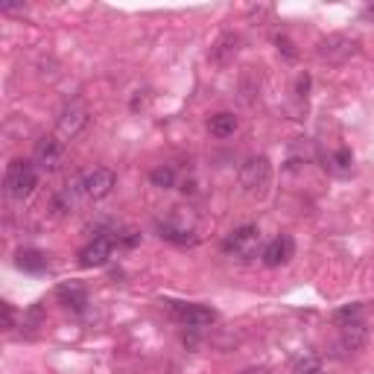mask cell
<instances>
[{
	"mask_svg": "<svg viewBox=\"0 0 374 374\" xmlns=\"http://www.w3.org/2000/svg\"><path fill=\"white\" fill-rule=\"evenodd\" d=\"M38 187V167L27 158H12L6 164V175H4V190L12 202H27Z\"/></svg>",
	"mask_w": 374,
	"mask_h": 374,
	"instance_id": "obj_1",
	"label": "cell"
},
{
	"mask_svg": "<svg viewBox=\"0 0 374 374\" xmlns=\"http://www.w3.org/2000/svg\"><path fill=\"white\" fill-rule=\"evenodd\" d=\"M240 187L249 199H263L269 193V185H272V164L266 155H249V158L240 164Z\"/></svg>",
	"mask_w": 374,
	"mask_h": 374,
	"instance_id": "obj_2",
	"label": "cell"
},
{
	"mask_svg": "<svg viewBox=\"0 0 374 374\" xmlns=\"http://www.w3.org/2000/svg\"><path fill=\"white\" fill-rule=\"evenodd\" d=\"M357 53H360V38H354L348 32H330L316 44V56L328 65H342Z\"/></svg>",
	"mask_w": 374,
	"mask_h": 374,
	"instance_id": "obj_3",
	"label": "cell"
},
{
	"mask_svg": "<svg viewBox=\"0 0 374 374\" xmlns=\"http://www.w3.org/2000/svg\"><path fill=\"white\" fill-rule=\"evenodd\" d=\"M65 155H68V149H65L62 137H58V135H47V137H42V141L35 144L32 164L42 173H58V170L65 167Z\"/></svg>",
	"mask_w": 374,
	"mask_h": 374,
	"instance_id": "obj_4",
	"label": "cell"
},
{
	"mask_svg": "<svg viewBox=\"0 0 374 374\" xmlns=\"http://www.w3.org/2000/svg\"><path fill=\"white\" fill-rule=\"evenodd\" d=\"M223 251L225 254H234L240 261H249L254 254L261 251V228L258 225H240L234 228L228 237L223 240Z\"/></svg>",
	"mask_w": 374,
	"mask_h": 374,
	"instance_id": "obj_5",
	"label": "cell"
},
{
	"mask_svg": "<svg viewBox=\"0 0 374 374\" xmlns=\"http://www.w3.org/2000/svg\"><path fill=\"white\" fill-rule=\"evenodd\" d=\"M80 185H82V193L85 199H106V196L117 187V173L111 167H94L88 173L80 175Z\"/></svg>",
	"mask_w": 374,
	"mask_h": 374,
	"instance_id": "obj_6",
	"label": "cell"
},
{
	"mask_svg": "<svg viewBox=\"0 0 374 374\" xmlns=\"http://www.w3.org/2000/svg\"><path fill=\"white\" fill-rule=\"evenodd\" d=\"M170 310H173V316L179 319L182 328L187 330H205L216 322V313L205 304H185V301H170Z\"/></svg>",
	"mask_w": 374,
	"mask_h": 374,
	"instance_id": "obj_7",
	"label": "cell"
},
{
	"mask_svg": "<svg viewBox=\"0 0 374 374\" xmlns=\"http://www.w3.org/2000/svg\"><path fill=\"white\" fill-rule=\"evenodd\" d=\"M91 120V114L82 103H68L62 108V114H58V123H56V135L62 137V141H73V137H80L85 132Z\"/></svg>",
	"mask_w": 374,
	"mask_h": 374,
	"instance_id": "obj_8",
	"label": "cell"
},
{
	"mask_svg": "<svg viewBox=\"0 0 374 374\" xmlns=\"http://www.w3.org/2000/svg\"><path fill=\"white\" fill-rule=\"evenodd\" d=\"M114 234H117V231H114ZM114 234H96L91 243H85V246L80 249V266H82V269H100V266L108 263L111 249L117 246V243H114Z\"/></svg>",
	"mask_w": 374,
	"mask_h": 374,
	"instance_id": "obj_9",
	"label": "cell"
},
{
	"mask_svg": "<svg viewBox=\"0 0 374 374\" xmlns=\"http://www.w3.org/2000/svg\"><path fill=\"white\" fill-rule=\"evenodd\" d=\"M240 47H243V38H240L237 32H223V35L211 44L208 62H211L213 68H228V65H234V58L240 56Z\"/></svg>",
	"mask_w": 374,
	"mask_h": 374,
	"instance_id": "obj_10",
	"label": "cell"
},
{
	"mask_svg": "<svg viewBox=\"0 0 374 374\" xmlns=\"http://www.w3.org/2000/svg\"><path fill=\"white\" fill-rule=\"evenodd\" d=\"M368 342V328L366 322H351L339 328V342H337V357H348V354H357L363 345Z\"/></svg>",
	"mask_w": 374,
	"mask_h": 374,
	"instance_id": "obj_11",
	"label": "cell"
},
{
	"mask_svg": "<svg viewBox=\"0 0 374 374\" xmlns=\"http://www.w3.org/2000/svg\"><path fill=\"white\" fill-rule=\"evenodd\" d=\"M292 254H295V243H292V237H289V234H281V237L269 240V243L261 249V261H263V266L275 269V266L289 263V261H292Z\"/></svg>",
	"mask_w": 374,
	"mask_h": 374,
	"instance_id": "obj_12",
	"label": "cell"
},
{
	"mask_svg": "<svg viewBox=\"0 0 374 374\" xmlns=\"http://www.w3.org/2000/svg\"><path fill=\"white\" fill-rule=\"evenodd\" d=\"M155 231H158L161 240H167L173 246H193L196 243V231L190 225L179 223V220H173V216H170V220H158V223H155Z\"/></svg>",
	"mask_w": 374,
	"mask_h": 374,
	"instance_id": "obj_13",
	"label": "cell"
},
{
	"mask_svg": "<svg viewBox=\"0 0 374 374\" xmlns=\"http://www.w3.org/2000/svg\"><path fill=\"white\" fill-rule=\"evenodd\" d=\"M56 299L62 301L70 313H76V316H82V313L88 310V289L80 284V281H70V284H58L56 287Z\"/></svg>",
	"mask_w": 374,
	"mask_h": 374,
	"instance_id": "obj_14",
	"label": "cell"
},
{
	"mask_svg": "<svg viewBox=\"0 0 374 374\" xmlns=\"http://www.w3.org/2000/svg\"><path fill=\"white\" fill-rule=\"evenodd\" d=\"M82 199H85L82 185H80V179H73L70 185H65L62 190L53 196V211H56V213H68V211H73L76 205H80Z\"/></svg>",
	"mask_w": 374,
	"mask_h": 374,
	"instance_id": "obj_15",
	"label": "cell"
},
{
	"mask_svg": "<svg viewBox=\"0 0 374 374\" xmlns=\"http://www.w3.org/2000/svg\"><path fill=\"white\" fill-rule=\"evenodd\" d=\"M15 263H18V269H24V272H30V275H42V272H47V266H50L47 254L38 251V249H21V251L15 254Z\"/></svg>",
	"mask_w": 374,
	"mask_h": 374,
	"instance_id": "obj_16",
	"label": "cell"
},
{
	"mask_svg": "<svg viewBox=\"0 0 374 374\" xmlns=\"http://www.w3.org/2000/svg\"><path fill=\"white\" fill-rule=\"evenodd\" d=\"M208 129H211L213 137H231L234 132H237V117H234L231 111H220L208 120Z\"/></svg>",
	"mask_w": 374,
	"mask_h": 374,
	"instance_id": "obj_17",
	"label": "cell"
},
{
	"mask_svg": "<svg viewBox=\"0 0 374 374\" xmlns=\"http://www.w3.org/2000/svg\"><path fill=\"white\" fill-rule=\"evenodd\" d=\"M322 360L316 354H301V357L292 360V374H322Z\"/></svg>",
	"mask_w": 374,
	"mask_h": 374,
	"instance_id": "obj_18",
	"label": "cell"
},
{
	"mask_svg": "<svg viewBox=\"0 0 374 374\" xmlns=\"http://www.w3.org/2000/svg\"><path fill=\"white\" fill-rule=\"evenodd\" d=\"M149 182L155 185V187H175V167L173 164H161V167H155L152 173H149Z\"/></svg>",
	"mask_w": 374,
	"mask_h": 374,
	"instance_id": "obj_19",
	"label": "cell"
},
{
	"mask_svg": "<svg viewBox=\"0 0 374 374\" xmlns=\"http://www.w3.org/2000/svg\"><path fill=\"white\" fill-rule=\"evenodd\" d=\"M360 319H363V304H348V307H339L337 313H333V322H337L339 328L351 325V322H360Z\"/></svg>",
	"mask_w": 374,
	"mask_h": 374,
	"instance_id": "obj_20",
	"label": "cell"
},
{
	"mask_svg": "<svg viewBox=\"0 0 374 374\" xmlns=\"http://www.w3.org/2000/svg\"><path fill=\"white\" fill-rule=\"evenodd\" d=\"M114 243H120L123 249H135L137 243H141V234H137L135 228H117Z\"/></svg>",
	"mask_w": 374,
	"mask_h": 374,
	"instance_id": "obj_21",
	"label": "cell"
},
{
	"mask_svg": "<svg viewBox=\"0 0 374 374\" xmlns=\"http://www.w3.org/2000/svg\"><path fill=\"white\" fill-rule=\"evenodd\" d=\"M275 44H278V53H284V58H289V62L299 58V50H295V44L289 42L287 35H278V38H275Z\"/></svg>",
	"mask_w": 374,
	"mask_h": 374,
	"instance_id": "obj_22",
	"label": "cell"
},
{
	"mask_svg": "<svg viewBox=\"0 0 374 374\" xmlns=\"http://www.w3.org/2000/svg\"><path fill=\"white\" fill-rule=\"evenodd\" d=\"M333 161H337V167L348 170V167H351V161H354V158H351V149H345V147H342L337 155H333Z\"/></svg>",
	"mask_w": 374,
	"mask_h": 374,
	"instance_id": "obj_23",
	"label": "cell"
},
{
	"mask_svg": "<svg viewBox=\"0 0 374 374\" xmlns=\"http://www.w3.org/2000/svg\"><path fill=\"white\" fill-rule=\"evenodd\" d=\"M4 15H27L24 4H4Z\"/></svg>",
	"mask_w": 374,
	"mask_h": 374,
	"instance_id": "obj_24",
	"label": "cell"
},
{
	"mask_svg": "<svg viewBox=\"0 0 374 374\" xmlns=\"http://www.w3.org/2000/svg\"><path fill=\"white\" fill-rule=\"evenodd\" d=\"M4 313H6V325H4V328H6V330H12V325H15V310H12V304H9V301L4 304Z\"/></svg>",
	"mask_w": 374,
	"mask_h": 374,
	"instance_id": "obj_25",
	"label": "cell"
},
{
	"mask_svg": "<svg viewBox=\"0 0 374 374\" xmlns=\"http://www.w3.org/2000/svg\"><path fill=\"white\" fill-rule=\"evenodd\" d=\"M307 91H310V76L304 73V76H299V96H307Z\"/></svg>",
	"mask_w": 374,
	"mask_h": 374,
	"instance_id": "obj_26",
	"label": "cell"
},
{
	"mask_svg": "<svg viewBox=\"0 0 374 374\" xmlns=\"http://www.w3.org/2000/svg\"><path fill=\"white\" fill-rule=\"evenodd\" d=\"M240 374H269V368H266V366H258V368H246V371H240Z\"/></svg>",
	"mask_w": 374,
	"mask_h": 374,
	"instance_id": "obj_27",
	"label": "cell"
},
{
	"mask_svg": "<svg viewBox=\"0 0 374 374\" xmlns=\"http://www.w3.org/2000/svg\"><path fill=\"white\" fill-rule=\"evenodd\" d=\"M363 18H366V21H374V6H366L363 9Z\"/></svg>",
	"mask_w": 374,
	"mask_h": 374,
	"instance_id": "obj_28",
	"label": "cell"
},
{
	"mask_svg": "<svg viewBox=\"0 0 374 374\" xmlns=\"http://www.w3.org/2000/svg\"><path fill=\"white\" fill-rule=\"evenodd\" d=\"M322 374H328V371H322Z\"/></svg>",
	"mask_w": 374,
	"mask_h": 374,
	"instance_id": "obj_29",
	"label": "cell"
}]
</instances>
